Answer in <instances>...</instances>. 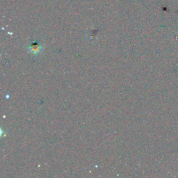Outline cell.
Here are the masks:
<instances>
[{
  "mask_svg": "<svg viewBox=\"0 0 178 178\" xmlns=\"http://www.w3.org/2000/svg\"><path fill=\"white\" fill-rule=\"evenodd\" d=\"M30 49L33 53H38L40 51V45L38 43H33L32 45L30 46Z\"/></svg>",
  "mask_w": 178,
  "mask_h": 178,
  "instance_id": "obj_1",
  "label": "cell"
}]
</instances>
